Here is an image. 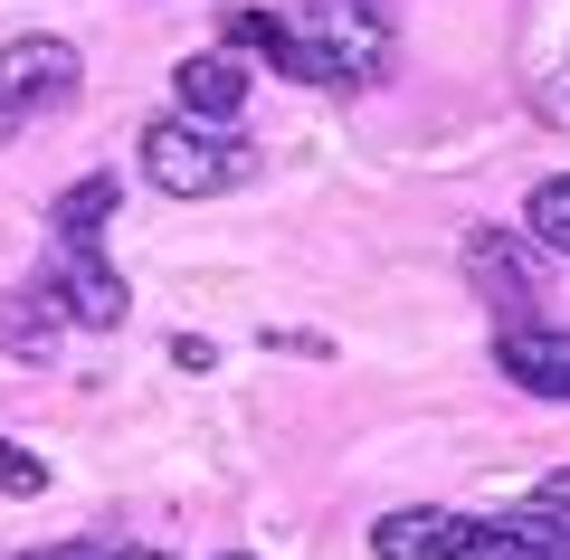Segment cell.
<instances>
[{
    "label": "cell",
    "instance_id": "6da1fadb",
    "mask_svg": "<svg viewBox=\"0 0 570 560\" xmlns=\"http://www.w3.org/2000/svg\"><path fill=\"white\" fill-rule=\"evenodd\" d=\"M228 58H266L295 86H381L390 77V10L381 0H295V10H228Z\"/></svg>",
    "mask_w": 570,
    "mask_h": 560
},
{
    "label": "cell",
    "instance_id": "7a4b0ae2",
    "mask_svg": "<svg viewBox=\"0 0 570 560\" xmlns=\"http://www.w3.org/2000/svg\"><path fill=\"white\" fill-rule=\"evenodd\" d=\"M381 560H570V513H448V503H400L371 522Z\"/></svg>",
    "mask_w": 570,
    "mask_h": 560
},
{
    "label": "cell",
    "instance_id": "3957f363",
    "mask_svg": "<svg viewBox=\"0 0 570 560\" xmlns=\"http://www.w3.org/2000/svg\"><path fill=\"white\" fill-rule=\"evenodd\" d=\"M142 180L163 200H219L238 180H257V143L238 124H190V115H163L142 124Z\"/></svg>",
    "mask_w": 570,
    "mask_h": 560
},
{
    "label": "cell",
    "instance_id": "277c9868",
    "mask_svg": "<svg viewBox=\"0 0 570 560\" xmlns=\"http://www.w3.org/2000/svg\"><path fill=\"white\" fill-rule=\"evenodd\" d=\"M77 86H86V58L67 39H10V48H0V153H10L29 124L67 115Z\"/></svg>",
    "mask_w": 570,
    "mask_h": 560
},
{
    "label": "cell",
    "instance_id": "5b68a950",
    "mask_svg": "<svg viewBox=\"0 0 570 560\" xmlns=\"http://www.w3.org/2000/svg\"><path fill=\"white\" fill-rule=\"evenodd\" d=\"M39 285L58 295L67 333H124V314H134V285L115 276L105 247H48V257H39Z\"/></svg>",
    "mask_w": 570,
    "mask_h": 560
},
{
    "label": "cell",
    "instance_id": "8992f818",
    "mask_svg": "<svg viewBox=\"0 0 570 560\" xmlns=\"http://www.w3.org/2000/svg\"><path fill=\"white\" fill-rule=\"evenodd\" d=\"M523 96L542 124H570V0L523 10Z\"/></svg>",
    "mask_w": 570,
    "mask_h": 560
},
{
    "label": "cell",
    "instance_id": "52a82bcc",
    "mask_svg": "<svg viewBox=\"0 0 570 560\" xmlns=\"http://www.w3.org/2000/svg\"><path fill=\"white\" fill-rule=\"evenodd\" d=\"M494 371L532 400H561L570 409V333L561 323H494Z\"/></svg>",
    "mask_w": 570,
    "mask_h": 560
},
{
    "label": "cell",
    "instance_id": "ba28073f",
    "mask_svg": "<svg viewBox=\"0 0 570 560\" xmlns=\"http://www.w3.org/2000/svg\"><path fill=\"white\" fill-rule=\"evenodd\" d=\"M456 266H466L475 304H485L494 323H523V304H532V266H523V247H513L504 228H466V247H456Z\"/></svg>",
    "mask_w": 570,
    "mask_h": 560
},
{
    "label": "cell",
    "instance_id": "9c48e42d",
    "mask_svg": "<svg viewBox=\"0 0 570 560\" xmlns=\"http://www.w3.org/2000/svg\"><path fill=\"white\" fill-rule=\"evenodd\" d=\"M171 96H181L190 124H238L247 115V67L228 58V48H190V58L171 67Z\"/></svg>",
    "mask_w": 570,
    "mask_h": 560
},
{
    "label": "cell",
    "instance_id": "30bf717a",
    "mask_svg": "<svg viewBox=\"0 0 570 560\" xmlns=\"http://www.w3.org/2000/svg\"><path fill=\"white\" fill-rule=\"evenodd\" d=\"M67 342V314H58V295H48L39 276H20L10 295H0V352H20V361H48Z\"/></svg>",
    "mask_w": 570,
    "mask_h": 560
},
{
    "label": "cell",
    "instance_id": "8fae6325",
    "mask_svg": "<svg viewBox=\"0 0 570 560\" xmlns=\"http://www.w3.org/2000/svg\"><path fill=\"white\" fill-rule=\"evenodd\" d=\"M115 200H124V180H115V171H86L77 190H58V200H48V247H105Z\"/></svg>",
    "mask_w": 570,
    "mask_h": 560
},
{
    "label": "cell",
    "instance_id": "7c38bea8",
    "mask_svg": "<svg viewBox=\"0 0 570 560\" xmlns=\"http://www.w3.org/2000/svg\"><path fill=\"white\" fill-rule=\"evenodd\" d=\"M523 228H532L542 247H561V257H570V171L532 180V200H523Z\"/></svg>",
    "mask_w": 570,
    "mask_h": 560
},
{
    "label": "cell",
    "instance_id": "4fadbf2b",
    "mask_svg": "<svg viewBox=\"0 0 570 560\" xmlns=\"http://www.w3.org/2000/svg\"><path fill=\"white\" fill-rule=\"evenodd\" d=\"M0 494H10V503H29V494H48V456H29L20 438H0Z\"/></svg>",
    "mask_w": 570,
    "mask_h": 560
},
{
    "label": "cell",
    "instance_id": "5bb4252c",
    "mask_svg": "<svg viewBox=\"0 0 570 560\" xmlns=\"http://www.w3.org/2000/svg\"><path fill=\"white\" fill-rule=\"evenodd\" d=\"M105 551H115V541L86 532V541H48V551H20V560H105Z\"/></svg>",
    "mask_w": 570,
    "mask_h": 560
},
{
    "label": "cell",
    "instance_id": "9a60e30c",
    "mask_svg": "<svg viewBox=\"0 0 570 560\" xmlns=\"http://www.w3.org/2000/svg\"><path fill=\"white\" fill-rule=\"evenodd\" d=\"M171 361H181V371H219V352H209L200 333H171Z\"/></svg>",
    "mask_w": 570,
    "mask_h": 560
},
{
    "label": "cell",
    "instance_id": "2e32d148",
    "mask_svg": "<svg viewBox=\"0 0 570 560\" xmlns=\"http://www.w3.org/2000/svg\"><path fill=\"white\" fill-rule=\"evenodd\" d=\"M105 560H171V551H142V541H134V551H124V541H115V551H105Z\"/></svg>",
    "mask_w": 570,
    "mask_h": 560
},
{
    "label": "cell",
    "instance_id": "e0dca14e",
    "mask_svg": "<svg viewBox=\"0 0 570 560\" xmlns=\"http://www.w3.org/2000/svg\"><path fill=\"white\" fill-rule=\"evenodd\" d=\"M219 560H247V551H219Z\"/></svg>",
    "mask_w": 570,
    "mask_h": 560
}]
</instances>
